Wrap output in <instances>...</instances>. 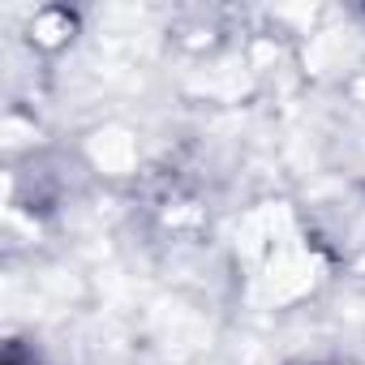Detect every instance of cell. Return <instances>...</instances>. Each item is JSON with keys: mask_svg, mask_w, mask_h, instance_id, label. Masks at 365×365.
Returning a JSON list of instances; mask_svg holds the SVG:
<instances>
[]
</instances>
